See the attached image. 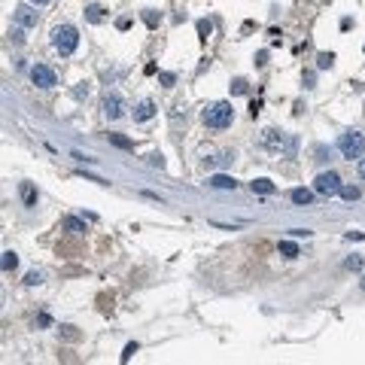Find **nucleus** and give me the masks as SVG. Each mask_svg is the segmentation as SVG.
I'll return each mask as SVG.
<instances>
[{
	"label": "nucleus",
	"instance_id": "obj_1",
	"mask_svg": "<svg viewBox=\"0 0 365 365\" xmlns=\"http://www.w3.org/2000/svg\"><path fill=\"white\" fill-rule=\"evenodd\" d=\"M201 119H204V125H207V128L222 131V128H228V125L235 122V107H231L228 101H213V104H207V107H204Z\"/></svg>",
	"mask_w": 365,
	"mask_h": 365
},
{
	"label": "nucleus",
	"instance_id": "obj_2",
	"mask_svg": "<svg viewBox=\"0 0 365 365\" xmlns=\"http://www.w3.org/2000/svg\"><path fill=\"white\" fill-rule=\"evenodd\" d=\"M79 46V30L73 24H55L52 27V49L61 55H73Z\"/></svg>",
	"mask_w": 365,
	"mask_h": 365
},
{
	"label": "nucleus",
	"instance_id": "obj_3",
	"mask_svg": "<svg viewBox=\"0 0 365 365\" xmlns=\"http://www.w3.org/2000/svg\"><path fill=\"white\" fill-rule=\"evenodd\" d=\"M338 152L347 158V161H353V158H362L365 155V134L362 131H344L341 137H338Z\"/></svg>",
	"mask_w": 365,
	"mask_h": 365
},
{
	"label": "nucleus",
	"instance_id": "obj_4",
	"mask_svg": "<svg viewBox=\"0 0 365 365\" xmlns=\"http://www.w3.org/2000/svg\"><path fill=\"white\" fill-rule=\"evenodd\" d=\"M314 192H317V195H338V192H341V177H338L335 171L320 174V177L314 180Z\"/></svg>",
	"mask_w": 365,
	"mask_h": 365
},
{
	"label": "nucleus",
	"instance_id": "obj_5",
	"mask_svg": "<svg viewBox=\"0 0 365 365\" xmlns=\"http://www.w3.org/2000/svg\"><path fill=\"white\" fill-rule=\"evenodd\" d=\"M30 82H34L37 88H52V85L58 82V76H55V70H52V67L37 64V67H30Z\"/></svg>",
	"mask_w": 365,
	"mask_h": 365
},
{
	"label": "nucleus",
	"instance_id": "obj_6",
	"mask_svg": "<svg viewBox=\"0 0 365 365\" xmlns=\"http://www.w3.org/2000/svg\"><path fill=\"white\" fill-rule=\"evenodd\" d=\"M265 146L274 149V152H283V149L292 152V149H295V143H292L283 131H265Z\"/></svg>",
	"mask_w": 365,
	"mask_h": 365
},
{
	"label": "nucleus",
	"instance_id": "obj_7",
	"mask_svg": "<svg viewBox=\"0 0 365 365\" xmlns=\"http://www.w3.org/2000/svg\"><path fill=\"white\" fill-rule=\"evenodd\" d=\"M104 116H107V119H119V116H125V101H122L119 91H110V94L104 97Z\"/></svg>",
	"mask_w": 365,
	"mask_h": 365
},
{
	"label": "nucleus",
	"instance_id": "obj_8",
	"mask_svg": "<svg viewBox=\"0 0 365 365\" xmlns=\"http://www.w3.org/2000/svg\"><path fill=\"white\" fill-rule=\"evenodd\" d=\"M15 21H18V27H37V12L30 6H18L15 9Z\"/></svg>",
	"mask_w": 365,
	"mask_h": 365
},
{
	"label": "nucleus",
	"instance_id": "obj_9",
	"mask_svg": "<svg viewBox=\"0 0 365 365\" xmlns=\"http://www.w3.org/2000/svg\"><path fill=\"white\" fill-rule=\"evenodd\" d=\"M152 116H155V104L152 101H140L134 107V122H149Z\"/></svg>",
	"mask_w": 365,
	"mask_h": 365
},
{
	"label": "nucleus",
	"instance_id": "obj_10",
	"mask_svg": "<svg viewBox=\"0 0 365 365\" xmlns=\"http://www.w3.org/2000/svg\"><path fill=\"white\" fill-rule=\"evenodd\" d=\"M18 195H21L24 207H37V189H34L30 183H21V186H18Z\"/></svg>",
	"mask_w": 365,
	"mask_h": 365
},
{
	"label": "nucleus",
	"instance_id": "obj_11",
	"mask_svg": "<svg viewBox=\"0 0 365 365\" xmlns=\"http://www.w3.org/2000/svg\"><path fill=\"white\" fill-rule=\"evenodd\" d=\"M61 228H64V231H70V235H82V231H85V222H82V219H76V216H64Z\"/></svg>",
	"mask_w": 365,
	"mask_h": 365
},
{
	"label": "nucleus",
	"instance_id": "obj_12",
	"mask_svg": "<svg viewBox=\"0 0 365 365\" xmlns=\"http://www.w3.org/2000/svg\"><path fill=\"white\" fill-rule=\"evenodd\" d=\"M210 186H213V189H235L238 180H235V177H225V174H216V177H210Z\"/></svg>",
	"mask_w": 365,
	"mask_h": 365
},
{
	"label": "nucleus",
	"instance_id": "obj_13",
	"mask_svg": "<svg viewBox=\"0 0 365 365\" xmlns=\"http://www.w3.org/2000/svg\"><path fill=\"white\" fill-rule=\"evenodd\" d=\"M250 186H253V192H259V195H271V192H274V183H271V180H253Z\"/></svg>",
	"mask_w": 365,
	"mask_h": 365
},
{
	"label": "nucleus",
	"instance_id": "obj_14",
	"mask_svg": "<svg viewBox=\"0 0 365 365\" xmlns=\"http://www.w3.org/2000/svg\"><path fill=\"white\" fill-rule=\"evenodd\" d=\"M292 201H295V204H311V201H314V192H308V189H295V192H292Z\"/></svg>",
	"mask_w": 365,
	"mask_h": 365
},
{
	"label": "nucleus",
	"instance_id": "obj_15",
	"mask_svg": "<svg viewBox=\"0 0 365 365\" xmlns=\"http://www.w3.org/2000/svg\"><path fill=\"white\" fill-rule=\"evenodd\" d=\"M110 143L119 146V149H134V143H131L128 137H122V134H110Z\"/></svg>",
	"mask_w": 365,
	"mask_h": 365
},
{
	"label": "nucleus",
	"instance_id": "obj_16",
	"mask_svg": "<svg viewBox=\"0 0 365 365\" xmlns=\"http://www.w3.org/2000/svg\"><path fill=\"white\" fill-rule=\"evenodd\" d=\"M231 158H235V155H228V152H225V155H213V158H204V168H216V164H228Z\"/></svg>",
	"mask_w": 365,
	"mask_h": 365
},
{
	"label": "nucleus",
	"instance_id": "obj_17",
	"mask_svg": "<svg viewBox=\"0 0 365 365\" xmlns=\"http://www.w3.org/2000/svg\"><path fill=\"white\" fill-rule=\"evenodd\" d=\"M280 253H283L286 259H295V256H298V247H295L292 241H280Z\"/></svg>",
	"mask_w": 365,
	"mask_h": 365
},
{
	"label": "nucleus",
	"instance_id": "obj_18",
	"mask_svg": "<svg viewBox=\"0 0 365 365\" xmlns=\"http://www.w3.org/2000/svg\"><path fill=\"white\" fill-rule=\"evenodd\" d=\"M15 265H18V256L12 250H6L3 253V271H15Z\"/></svg>",
	"mask_w": 365,
	"mask_h": 365
},
{
	"label": "nucleus",
	"instance_id": "obj_19",
	"mask_svg": "<svg viewBox=\"0 0 365 365\" xmlns=\"http://www.w3.org/2000/svg\"><path fill=\"white\" fill-rule=\"evenodd\" d=\"M332 61H335V55H332V52H320V55H317V67H320V70L332 67Z\"/></svg>",
	"mask_w": 365,
	"mask_h": 365
},
{
	"label": "nucleus",
	"instance_id": "obj_20",
	"mask_svg": "<svg viewBox=\"0 0 365 365\" xmlns=\"http://www.w3.org/2000/svg\"><path fill=\"white\" fill-rule=\"evenodd\" d=\"M338 195H341L344 201H356V198H359V189H356V186H341Z\"/></svg>",
	"mask_w": 365,
	"mask_h": 365
},
{
	"label": "nucleus",
	"instance_id": "obj_21",
	"mask_svg": "<svg viewBox=\"0 0 365 365\" xmlns=\"http://www.w3.org/2000/svg\"><path fill=\"white\" fill-rule=\"evenodd\" d=\"M85 18H88V21H101V18H104V9H101V6H88V9H85Z\"/></svg>",
	"mask_w": 365,
	"mask_h": 365
},
{
	"label": "nucleus",
	"instance_id": "obj_22",
	"mask_svg": "<svg viewBox=\"0 0 365 365\" xmlns=\"http://www.w3.org/2000/svg\"><path fill=\"white\" fill-rule=\"evenodd\" d=\"M143 21H146L149 27H155V24L161 21V12H152V9H146V12H143Z\"/></svg>",
	"mask_w": 365,
	"mask_h": 365
},
{
	"label": "nucleus",
	"instance_id": "obj_23",
	"mask_svg": "<svg viewBox=\"0 0 365 365\" xmlns=\"http://www.w3.org/2000/svg\"><path fill=\"white\" fill-rule=\"evenodd\" d=\"M247 91H250L247 79H235V82H231V94H247Z\"/></svg>",
	"mask_w": 365,
	"mask_h": 365
},
{
	"label": "nucleus",
	"instance_id": "obj_24",
	"mask_svg": "<svg viewBox=\"0 0 365 365\" xmlns=\"http://www.w3.org/2000/svg\"><path fill=\"white\" fill-rule=\"evenodd\" d=\"M344 265H347L350 271H362V256H350V259H347Z\"/></svg>",
	"mask_w": 365,
	"mask_h": 365
},
{
	"label": "nucleus",
	"instance_id": "obj_25",
	"mask_svg": "<svg viewBox=\"0 0 365 365\" xmlns=\"http://www.w3.org/2000/svg\"><path fill=\"white\" fill-rule=\"evenodd\" d=\"M24 283H27V286H40V283H43V274H40V271H30V274L24 277Z\"/></svg>",
	"mask_w": 365,
	"mask_h": 365
},
{
	"label": "nucleus",
	"instance_id": "obj_26",
	"mask_svg": "<svg viewBox=\"0 0 365 365\" xmlns=\"http://www.w3.org/2000/svg\"><path fill=\"white\" fill-rule=\"evenodd\" d=\"M210 30H213V24H210V21H198V34H201V40H207V37H210Z\"/></svg>",
	"mask_w": 365,
	"mask_h": 365
},
{
	"label": "nucleus",
	"instance_id": "obj_27",
	"mask_svg": "<svg viewBox=\"0 0 365 365\" xmlns=\"http://www.w3.org/2000/svg\"><path fill=\"white\" fill-rule=\"evenodd\" d=\"M85 94H88V82H79V85L73 88V97H79V101H82Z\"/></svg>",
	"mask_w": 365,
	"mask_h": 365
},
{
	"label": "nucleus",
	"instance_id": "obj_28",
	"mask_svg": "<svg viewBox=\"0 0 365 365\" xmlns=\"http://www.w3.org/2000/svg\"><path fill=\"white\" fill-rule=\"evenodd\" d=\"M149 164H155V168H164V155H161V152H152V155H149Z\"/></svg>",
	"mask_w": 365,
	"mask_h": 365
},
{
	"label": "nucleus",
	"instance_id": "obj_29",
	"mask_svg": "<svg viewBox=\"0 0 365 365\" xmlns=\"http://www.w3.org/2000/svg\"><path fill=\"white\" fill-rule=\"evenodd\" d=\"M158 79H161V85H164V88H171V85H174V73H158Z\"/></svg>",
	"mask_w": 365,
	"mask_h": 365
},
{
	"label": "nucleus",
	"instance_id": "obj_30",
	"mask_svg": "<svg viewBox=\"0 0 365 365\" xmlns=\"http://www.w3.org/2000/svg\"><path fill=\"white\" fill-rule=\"evenodd\" d=\"M134 353H137V344H128V347H125V353H122V362H128Z\"/></svg>",
	"mask_w": 365,
	"mask_h": 365
},
{
	"label": "nucleus",
	"instance_id": "obj_31",
	"mask_svg": "<svg viewBox=\"0 0 365 365\" xmlns=\"http://www.w3.org/2000/svg\"><path fill=\"white\" fill-rule=\"evenodd\" d=\"M356 174H359V180H365V158H359V164H356Z\"/></svg>",
	"mask_w": 365,
	"mask_h": 365
},
{
	"label": "nucleus",
	"instance_id": "obj_32",
	"mask_svg": "<svg viewBox=\"0 0 365 365\" xmlns=\"http://www.w3.org/2000/svg\"><path fill=\"white\" fill-rule=\"evenodd\" d=\"M30 3H34V6H46L49 0H30Z\"/></svg>",
	"mask_w": 365,
	"mask_h": 365
},
{
	"label": "nucleus",
	"instance_id": "obj_33",
	"mask_svg": "<svg viewBox=\"0 0 365 365\" xmlns=\"http://www.w3.org/2000/svg\"><path fill=\"white\" fill-rule=\"evenodd\" d=\"M362 289H365V277H362Z\"/></svg>",
	"mask_w": 365,
	"mask_h": 365
}]
</instances>
